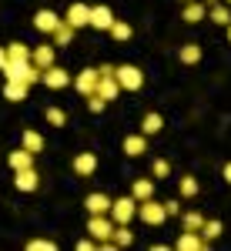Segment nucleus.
Returning <instances> with one entry per match:
<instances>
[{
    "label": "nucleus",
    "mask_w": 231,
    "mask_h": 251,
    "mask_svg": "<svg viewBox=\"0 0 231 251\" xmlns=\"http://www.w3.org/2000/svg\"><path fill=\"white\" fill-rule=\"evenodd\" d=\"M94 94H101L104 100H107V104H111V100L121 94V84H117V77H114V74H101V77H97Z\"/></svg>",
    "instance_id": "9"
},
{
    "label": "nucleus",
    "mask_w": 231,
    "mask_h": 251,
    "mask_svg": "<svg viewBox=\"0 0 231 251\" xmlns=\"http://www.w3.org/2000/svg\"><path fill=\"white\" fill-rule=\"evenodd\" d=\"M107 34H111V37H114L117 44H124V40H131V37H134V27H131V24H124V20H114Z\"/></svg>",
    "instance_id": "26"
},
{
    "label": "nucleus",
    "mask_w": 231,
    "mask_h": 251,
    "mask_svg": "<svg viewBox=\"0 0 231 251\" xmlns=\"http://www.w3.org/2000/svg\"><path fill=\"white\" fill-rule=\"evenodd\" d=\"M67 24L74 27V30H80V27H91V7L87 3H71L67 7Z\"/></svg>",
    "instance_id": "7"
},
{
    "label": "nucleus",
    "mask_w": 231,
    "mask_h": 251,
    "mask_svg": "<svg viewBox=\"0 0 231 251\" xmlns=\"http://www.w3.org/2000/svg\"><path fill=\"white\" fill-rule=\"evenodd\" d=\"M27 248H30V251H54L57 245H54V241H47V238H34Z\"/></svg>",
    "instance_id": "36"
},
{
    "label": "nucleus",
    "mask_w": 231,
    "mask_h": 251,
    "mask_svg": "<svg viewBox=\"0 0 231 251\" xmlns=\"http://www.w3.org/2000/svg\"><path fill=\"white\" fill-rule=\"evenodd\" d=\"M7 60H14V64H27L30 60V47L27 44H7Z\"/></svg>",
    "instance_id": "23"
},
{
    "label": "nucleus",
    "mask_w": 231,
    "mask_h": 251,
    "mask_svg": "<svg viewBox=\"0 0 231 251\" xmlns=\"http://www.w3.org/2000/svg\"><path fill=\"white\" fill-rule=\"evenodd\" d=\"M60 20L64 17H57L54 10H37V14H34V27H37L40 34H54L60 27Z\"/></svg>",
    "instance_id": "11"
},
{
    "label": "nucleus",
    "mask_w": 231,
    "mask_h": 251,
    "mask_svg": "<svg viewBox=\"0 0 231 251\" xmlns=\"http://www.w3.org/2000/svg\"><path fill=\"white\" fill-rule=\"evenodd\" d=\"M225 3H228V7H231V0H225Z\"/></svg>",
    "instance_id": "42"
},
{
    "label": "nucleus",
    "mask_w": 231,
    "mask_h": 251,
    "mask_svg": "<svg viewBox=\"0 0 231 251\" xmlns=\"http://www.w3.org/2000/svg\"><path fill=\"white\" fill-rule=\"evenodd\" d=\"M51 37H54V44H57V47H67V44L74 40V27H71L67 20H60V27L51 34Z\"/></svg>",
    "instance_id": "28"
},
{
    "label": "nucleus",
    "mask_w": 231,
    "mask_h": 251,
    "mask_svg": "<svg viewBox=\"0 0 231 251\" xmlns=\"http://www.w3.org/2000/svg\"><path fill=\"white\" fill-rule=\"evenodd\" d=\"M205 3H208V7H211V3H218V0H205Z\"/></svg>",
    "instance_id": "40"
},
{
    "label": "nucleus",
    "mask_w": 231,
    "mask_h": 251,
    "mask_svg": "<svg viewBox=\"0 0 231 251\" xmlns=\"http://www.w3.org/2000/svg\"><path fill=\"white\" fill-rule=\"evenodd\" d=\"M208 245L205 238H201V231H181V238H178V251H201Z\"/></svg>",
    "instance_id": "15"
},
{
    "label": "nucleus",
    "mask_w": 231,
    "mask_h": 251,
    "mask_svg": "<svg viewBox=\"0 0 231 251\" xmlns=\"http://www.w3.org/2000/svg\"><path fill=\"white\" fill-rule=\"evenodd\" d=\"M208 17H211L214 24H221V27H228V24H231V7L225 3V0H218V3L208 7Z\"/></svg>",
    "instance_id": "20"
},
{
    "label": "nucleus",
    "mask_w": 231,
    "mask_h": 251,
    "mask_svg": "<svg viewBox=\"0 0 231 251\" xmlns=\"http://www.w3.org/2000/svg\"><path fill=\"white\" fill-rule=\"evenodd\" d=\"M181 3H188V0H181Z\"/></svg>",
    "instance_id": "43"
},
{
    "label": "nucleus",
    "mask_w": 231,
    "mask_h": 251,
    "mask_svg": "<svg viewBox=\"0 0 231 251\" xmlns=\"http://www.w3.org/2000/svg\"><path fill=\"white\" fill-rule=\"evenodd\" d=\"M97 77H101L97 67H84V71L74 77V91H77V94H84V97H91V94H94V87H97Z\"/></svg>",
    "instance_id": "6"
},
{
    "label": "nucleus",
    "mask_w": 231,
    "mask_h": 251,
    "mask_svg": "<svg viewBox=\"0 0 231 251\" xmlns=\"http://www.w3.org/2000/svg\"><path fill=\"white\" fill-rule=\"evenodd\" d=\"M181 17L188 20V24H198V20H205V17H208V3H205V0H188Z\"/></svg>",
    "instance_id": "16"
},
{
    "label": "nucleus",
    "mask_w": 231,
    "mask_h": 251,
    "mask_svg": "<svg viewBox=\"0 0 231 251\" xmlns=\"http://www.w3.org/2000/svg\"><path fill=\"white\" fill-rule=\"evenodd\" d=\"M151 174L154 177H168V174H171V164H168L164 157H154L151 161Z\"/></svg>",
    "instance_id": "34"
},
{
    "label": "nucleus",
    "mask_w": 231,
    "mask_h": 251,
    "mask_svg": "<svg viewBox=\"0 0 231 251\" xmlns=\"http://www.w3.org/2000/svg\"><path fill=\"white\" fill-rule=\"evenodd\" d=\"M0 71H3V77H7V80H24V84H27V71H30V60H27V64H14V60H7V64H3ZM27 87H30V84H27Z\"/></svg>",
    "instance_id": "17"
},
{
    "label": "nucleus",
    "mask_w": 231,
    "mask_h": 251,
    "mask_svg": "<svg viewBox=\"0 0 231 251\" xmlns=\"http://www.w3.org/2000/svg\"><path fill=\"white\" fill-rule=\"evenodd\" d=\"M111 241H114V248H128V245L134 241V234H131V225H114V234H111Z\"/></svg>",
    "instance_id": "27"
},
{
    "label": "nucleus",
    "mask_w": 231,
    "mask_h": 251,
    "mask_svg": "<svg viewBox=\"0 0 231 251\" xmlns=\"http://www.w3.org/2000/svg\"><path fill=\"white\" fill-rule=\"evenodd\" d=\"M137 218H141L144 225H154V228H157V225H164L168 214H164V204H161V201L148 198V201H137Z\"/></svg>",
    "instance_id": "3"
},
{
    "label": "nucleus",
    "mask_w": 231,
    "mask_h": 251,
    "mask_svg": "<svg viewBox=\"0 0 231 251\" xmlns=\"http://www.w3.org/2000/svg\"><path fill=\"white\" fill-rule=\"evenodd\" d=\"M221 174H225V181H228V184H231V161H228V164H225V171H221Z\"/></svg>",
    "instance_id": "38"
},
{
    "label": "nucleus",
    "mask_w": 231,
    "mask_h": 251,
    "mask_svg": "<svg viewBox=\"0 0 231 251\" xmlns=\"http://www.w3.org/2000/svg\"><path fill=\"white\" fill-rule=\"evenodd\" d=\"M114 77H117V84H121V91H141V87H144V71L134 67V64L114 67Z\"/></svg>",
    "instance_id": "2"
},
{
    "label": "nucleus",
    "mask_w": 231,
    "mask_h": 251,
    "mask_svg": "<svg viewBox=\"0 0 231 251\" xmlns=\"http://www.w3.org/2000/svg\"><path fill=\"white\" fill-rule=\"evenodd\" d=\"M161 127H164V117L161 114H144V121H141V134L144 137H151V134H157V131H161Z\"/></svg>",
    "instance_id": "24"
},
{
    "label": "nucleus",
    "mask_w": 231,
    "mask_h": 251,
    "mask_svg": "<svg viewBox=\"0 0 231 251\" xmlns=\"http://www.w3.org/2000/svg\"><path fill=\"white\" fill-rule=\"evenodd\" d=\"M228 40H231V24H228Z\"/></svg>",
    "instance_id": "41"
},
{
    "label": "nucleus",
    "mask_w": 231,
    "mask_h": 251,
    "mask_svg": "<svg viewBox=\"0 0 231 251\" xmlns=\"http://www.w3.org/2000/svg\"><path fill=\"white\" fill-rule=\"evenodd\" d=\"M104 107H107V100H104L101 94H91V97H87V111H91V114H101Z\"/></svg>",
    "instance_id": "35"
},
{
    "label": "nucleus",
    "mask_w": 231,
    "mask_h": 251,
    "mask_svg": "<svg viewBox=\"0 0 231 251\" xmlns=\"http://www.w3.org/2000/svg\"><path fill=\"white\" fill-rule=\"evenodd\" d=\"M111 24H114V14H111V7H91V27L97 30H111Z\"/></svg>",
    "instance_id": "13"
},
{
    "label": "nucleus",
    "mask_w": 231,
    "mask_h": 251,
    "mask_svg": "<svg viewBox=\"0 0 231 251\" xmlns=\"http://www.w3.org/2000/svg\"><path fill=\"white\" fill-rule=\"evenodd\" d=\"M40 84H44V87H51V91H64V87L71 84V74H67L64 67H57V64H51V67H44Z\"/></svg>",
    "instance_id": "5"
},
{
    "label": "nucleus",
    "mask_w": 231,
    "mask_h": 251,
    "mask_svg": "<svg viewBox=\"0 0 231 251\" xmlns=\"http://www.w3.org/2000/svg\"><path fill=\"white\" fill-rule=\"evenodd\" d=\"M111 221L114 225H131L137 218V198L131 194V198H117V201H111Z\"/></svg>",
    "instance_id": "1"
},
{
    "label": "nucleus",
    "mask_w": 231,
    "mask_h": 251,
    "mask_svg": "<svg viewBox=\"0 0 231 251\" xmlns=\"http://www.w3.org/2000/svg\"><path fill=\"white\" fill-rule=\"evenodd\" d=\"M164 214H168V218H178V214H181V204H178V201H164Z\"/></svg>",
    "instance_id": "37"
},
{
    "label": "nucleus",
    "mask_w": 231,
    "mask_h": 251,
    "mask_svg": "<svg viewBox=\"0 0 231 251\" xmlns=\"http://www.w3.org/2000/svg\"><path fill=\"white\" fill-rule=\"evenodd\" d=\"M94 171H97V154L94 151H80V154H74V174L91 177Z\"/></svg>",
    "instance_id": "10"
},
{
    "label": "nucleus",
    "mask_w": 231,
    "mask_h": 251,
    "mask_svg": "<svg viewBox=\"0 0 231 251\" xmlns=\"http://www.w3.org/2000/svg\"><path fill=\"white\" fill-rule=\"evenodd\" d=\"M20 148H24V151H30V154H40V151H44V137H40L37 131H24Z\"/></svg>",
    "instance_id": "22"
},
{
    "label": "nucleus",
    "mask_w": 231,
    "mask_h": 251,
    "mask_svg": "<svg viewBox=\"0 0 231 251\" xmlns=\"http://www.w3.org/2000/svg\"><path fill=\"white\" fill-rule=\"evenodd\" d=\"M84 208H87V214H107L111 211V198L101 194V191H94V194L84 198Z\"/></svg>",
    "instance_id": "12"
},
{
    "label": "nucleus",
    "mask_w": 231,
    "mask_h": 251,
    "mask_svg": "<svg viewBox=\"0 0 231 251\" xmlns=\"http://www.w3.org/2000/svg\"><path fill=\"white\" fill-rule=\"evenodd\" d=\"M7 164H10L14 171H20V168H34V154H30V151H24V148H17V151H10Z\"/></svg>",
    "instance_id": "21"
},
{
    "label": "nucleus",
    "mask_w": 231,
    "mask_h": 251,
    "mask_svg": "<svg viewBox=\"0 0 231 251\" xmlns=\"http://www.w3.org/2000/svg\"><path fill=\"white\" fill-rule=\"evenodd\" d=\"M7 64V47H0V67Z\"/></svg>",
    "instance_id": "39"
},
{
    "label": "nucleus",
    "mask_w": 231,
    "mask_h": 251,
    "mask_svg": "<svg viewBox=\"0 0 231 251\" xmlns=\"http://www.w3.org/2000/svg\"><path fill=\"white\" fill-rule=\"evenodd\" d=\"M30 60L37 64L40 71H44V67H51V64H54V47H51V44H40V47H34V50H30Z\"/></svg>",
    "instance_id": "19"
},
{
    "label": "nucleus",
    "mask_w": 231,
    "mask_h": 251,
    "mask_svg": "<svg viewBox=\"0 0 231 251\" xmlns=\"http://www.w3.org/2000/svg\"><path fill=\"white\" fill-rule=\"evenodd\" d=\"M178 57H181V64H198V60H201V47H198V44H181Z\"/></svg>",
    "instance_id": "29"
},
{
    "label": "nucleus",
    "mask_w": 231,
    "mask_h": 251,
    "mask_svg": "<svg viewBox=\"0 0 231 251\" xmlns=\"http://www.w3.org/2000/svg\"><path fill=\"white\" fill-rule=\"evenodd\" d=\"M221 231H225L221 221H205V225H201V238H205V241H214Z\"/></svg>",
    "instance_id": "32"
},
{
    "label": "nucleus",
    "mask_w": 231,
    "mask_h": 251,
    "mask_svg": "<svg viewBox=\"0 0 231 251\" xmlns=\"http://www.w3.org/2000/svg\"><path fill=\"white\" fill-rule=\"evenodd\" d=\"M37 184H40V174L34 171V168L14 171V188H17V191H37Z\"/></svg>",
    "instance_id": "8"
},
{
    "label": "nucleus",
    "mask_w": 231,
    "mask_h": 251,
    "mask_svg": "<svg viewBox=\"0 0 231 251\" xmlns=\"http://www.w3.org/2000/svg\"><path fill=\"white\" fill-rule=\"evenodd\" d=\"M201 225H205V218H201L198 211H188V214H184V221H181L184 231H201Z\"/></svg>",
    "instance_id": "31"
},
{
    "label": "nucleus",
    "mask_w": 231,
    "mask_h": 251,
    "mask_svg": "<svg viewBox=\"0 0 231 251\" xmlns=\"http://www.w3.org/2000/svg\"><path fill=\"white\" fill-rule=\"evenodd\" d=\"M87 231H91V238H94L97 245H101V241H107V238L114 234V221H111V214H91Z\"/></svg>",
    "instance_id": "4"
},
{
    "label": "nucleus",
    "mask_w": 231,
    "mask_h": 251,
    "mask_svg": "<svg viewBox=\"0 0 231 251\" xmlns=\"http://www.w3.org/2000/svg\"><path fill=\"white\" fill-rule=\"evenodd\" d=\"M44 117H47V124H51V127H64V124H67V114H64L60 107H47Z\"/></svg>",
    "instance_id": "30"
},
{
    "label": "nucleus",
    "mask_w": 231,
    "mask_h": 251,
    "mask_svg": "<svg viewBox=\"0 0 231 251\" xmlns=\"http://www.w3.org/2000/svg\"><path fill=\"white\" fill-rule=\"evenodd\" d=\"M27 91H30V87H27L24 80H7V84H3V97H7V100H14V104L27 100Z\"/></svg>",
    "instance_id": "18"
},
{
    "label": "nucleus",
    "mask_w": 231,
    "mask_h": 251,
    "mask_svg": "<svg viewBox=\"0 0 231 251\" xmlns=\"http://www.w3.org/2000/svg\"><path fill=\"white\" fill-rule=\"evenodd\" d=\"M194 194H198V177L184 174L181 177V198H194Z\"/></svg>",
    "instance_id": "33"
},
{
    "label": "nucleus",
    "mask_w": 231,
    "mask_h": 251,
    "mask_svg": "<svg viewBox=\"0 0 231 251\" xmlns=\"http://www.w3.org/2000/svg\"><path fill=\"white\" fill-rule=\"evenodd\" d=\"M131 194H134L137 201H148V198H154V181H151V177H137L134 188H131Z\"/></svg>",
    "instance_id": "25"
},
{
    "label": "nucleus",
    "mask_w": 231,
    "mask_h": 251,
    "mask_svg": "<svg viewBox=\"0 0 231 251\" xmlns=\"http://www.w3.org/2000/svg\"><path fill=\"white\" fill-rule=\"evenodd\" d=\"M121 148H124V154H128V157H141L144 151H148V137H144V134H128Z\"/></svg>",
    "instance_id": "14"
}]
</instances>
